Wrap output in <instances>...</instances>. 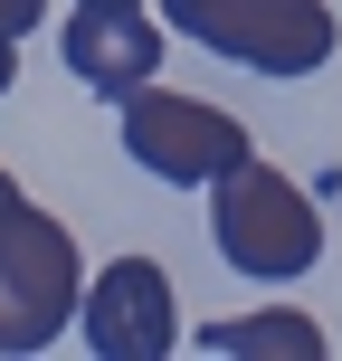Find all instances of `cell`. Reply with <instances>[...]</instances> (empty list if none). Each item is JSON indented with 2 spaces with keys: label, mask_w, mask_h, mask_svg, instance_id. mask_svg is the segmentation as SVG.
I'll return each instance as SVG.
<instances>
[{
  "label": "cell",
  "mask_w": 342,
  "mask_h": 361,
  "mask_svg": "<svg viewBox=\"0 0 342 361\" xmlns=\"http://www.w3.org/2000/svg\"><path fill=\"white\" fill-rule=\"evenodd\" d=\"M86 305V257L67 219H48L19 171H0V352H48Z\"/></svg>",
  "instance_id": "1"
},
{
  "label": "cell",
  "mask_w": 342,
  "mask_h": 361,
  "mask_svg": "<svg viewBox=\"0 0 342 361\" xmlns=\"http://www.w3.org/2000/svg\"><path fill=\"white\" fill-rule=\"evenodd\" d=\"M209 238L219 257H228L238 276H267V286H286V276H305L314 257H324V209H314V190H295L276 162H238L209 180Z\"/></svg>",
  "instance_id": "2"
},
{
  "label": "cell",
  "mask_w": 342,
  "mask_h": 361,
  "mask_svg": "<svg viewBox=\"0 0 342 361\" xmlns=\"http://www.w3.org/2000/svg\"><path fill=\"white\" fill-rule=\"evenodd\" d=\"M162 19L181 38H200V48L257 67V76H314L333 57L324 0H162Z\"/></svg>",
  "instance_id": "3"
},
{
  "label": "cell",
  "mask_w": 342,
  "mask_h": 361,
  "mask_svg": "<svg viewBox=\"0 0 342 361\" xmlns=\"http://www.w3.org/2000/svg\"><path fill=\"white\" fill-rule=\"evenodd\" d=\"M124 152L152 180H219V171L248 162V124L219 114V105H200V95L143 86V95H124Z\"/></svg>",
  "instance_id": "4"
},
{
  "label": "cell",
  "mask_w": 342,
  "mask_h": 361,
  "mask_svg": "<svg viewBox=\"0 0 342 361\" xmlns=\"http://www.w3.org/2000/svg\"><path fill=\"white\" fill-rule=\"evenodd\" d=\"M76 333H86L95 361H162L181 343L171 276L152 267V257H114V267L86 286V305H76Z\"/></svg>",
  "instance_id": "5"
},
{
  "label": "cell",
  "mask_w": 342,
  "mask_h": 361,
  "mask_svg": "<svg viewBox=\"0 0 342 361\" xmlns=\"http://www.w3.org/2000/svg\"><path fill=\"white\" fill-rule=\"evenodd\" d=\"M152 67H162V29L143 19V0H124V10H95V0H76V19H67V76L76 86H95V95H143L152 86Z\"/></svg>",
  "instance_id": "6"
},
{
  "label": "cell",
  "mask_w": 342,
  "mask_h": 361,
  "mask_svg": "<svg viewBox=\"0 0 342 361\" xmlns=\"http://www.w3.org/2000/svg\"><path fill=\"white\" fill-rule=\"evenodd\" d=\"M219 361H324V324L314 314H238V324L200 333Z\"/></svg>",
  "instance_id": "7"
},
{
  "label": "cell",
  "mask_w": 342,
  "mask_h": 361,
  "mask_svg": "<svg viewBox=\"0 0 342 361\" xmlns=\"http://www.w3.org/2000/svg\"><path fill=\"white\" fill-rule=\"evenodd\" d=\"M38 19H48V0H0V29H10V38H29Z\"/></svg>",
  "instance_id": "8"
},
{
  "label": "cell",
  "mask_w": 342,
  "mask_h": 361,
  "mask_svg": "<svg viewBox=\"0 0 342 361\" xmlns=\"http://www.w3.org/2000/svg\"><path fill=\"white\" fill-rule=\"evenodd\" d=\"M10 86H19V38L0 29V95H10Z\"/></svg>",
  "instance_id": "9"
},
{
  "label": "cell",
  "mask_w": 342,
  "mask_h": 361,
  "mask_svg": "<svg viewBox=\"0 0 342 361\" xmlns=\"http://www.w3.org/2000/svg\"><path fill=\"white\" fill-rule=\"evenodd\" d=\"M95 10H124V0H95Z\"/></svg>",
  "instance_id": "10"
}]
</instances>
